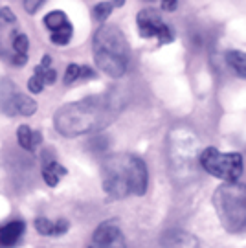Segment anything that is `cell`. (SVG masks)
<instances>
[{"mask_svg":"<svg viewBox=\"0 0 246 248\" xmlns=\"http://www.w3.org/2000/svg\"><path fill=\"white\" fill-rule=\"evenodd\" d=\"M112 120V101L105 96H90L61 107L53 116V125L61 136L76 138L81 134L101 131Z\"/></svg>","mask_w":246,"mask_h":248,"instance_id":"1","label":"cell"},{"mask_svg":"<svg viewBox=\"0 0 246 248\" xmlns=\"http://www.w3.org/2000/svg\"><path fill=\"white\" fill-rule=\"evenodd\" d=\"M103 189L112 199L143 195L149 184L145 162L134 155L120 153L103 162Z\"/></svg>","mask_w":246,"mask_h":248,"instance_id":"2","label":"cell"},{"mask_svg":"<svg viewBox=\"0 0 246 248\" xmlns=\"http://www.w3.org/2000/svg\"><path fill=\"white\" fill-rule=\"evenodd\" d=\"M92 52L97 68L105 72L108 78H122L127 72L129 45L120 28L108 24L97 28V31L94 33Z\"/></svg>","mask_w":246,"mask_h":248,"instance_id":"3","label":"cell"},{"mask_svg":"<svg viewBox=\"0 0 246 248\" xmlns=\"http://www.w3.org/2000/svg\"><path fill=\"white\" fill-rule=\"evenodd\" d=\"M213 206L222 226L231 233L245 230V186L239 182L222 184L213 195Z\"/></svg>","mask_w":246,"mask_h":248,"instance_id":"4","label":"cell"},{"mask_svg":"<svg viewBox=\"0 0 246 248\" xmlns=\"http://www.w3.org/2000/svg\"><path fill=\"white\" fill-rule=\"evenodd\" d=\"M200 166L211 177H217L228 184L239 182L243 175L241 153H220L215 147H206L200 155Z\"/></svg>","mask_w":246,"mask_h":248,"instance_id":"5","label":"cell"},{"mask_svg":"<svg viewBox=\"0 0 246 248\" xmlns=\"http://www.w3.org/2000/svg\"><path fill=\"white\" fill-rule=\"evenodd\" d=\"M136 22H138V33L143 39L156 37L162 45H167L175 37L173 30L162 20V17H160V13L156 9L153 8L141 9L140 13H138V17H136Z\"/></svg>","mask_w":246,"mask_h":248,"instance_id":"6","label":"cell"},{"mask_svg":"<svg viewBox=\"0 0 246 248\" xmlns=\"http://www.w3.org/2000/svg\"><path fill=\"white\" fill-rule=\"evenodd\" d=\"M88 248H127L125 237L114 219L101 222L92 235V243Z\"/></svg>","mask_w":246,"mask_h":248,"instance_id":"7","label":"cell"},{"mask_svg":"<svg viewBox=\"0 0 246 248\" xmlns=\"http://www.w3.org/2000/svg\"><path fill=\"white\" fill-rule=\"evenodd\" d=\"M26 232V222L24 221H9L0 226V248L15 247L18 241L22 239Z\"/></svg>","mask_w":246,"mask_h":248,"instance_id":"8","label":"cell"},{"mask_svg":"<svg viewBox=\"0 0 246 248\" xmlns=\"http://www.w3.org/2000/svg\"><path fill=\"white\" fill-rule=\"evenodd\" d=\"M162 245L166 248H200L199 239L182 230H169L162 237Z\"/></svg>","mask_w":246,"mask_h":248,"instance_id":"9","label":"cell"},{"mask_svg":"<svg viewBox=\"0 0 246 248\" xmlns=\"http://www.w3.org/2000/svg\"><path fill=\"white\" fill-rule=\"evenodd\" d=\"M62 175H66V169L62 168L59 162H55V160H44L43 164V178L44 182H46V186L50 187H55L59 184V180H61Z\"/></svg>","mask_w":246,"mask_h":248,"instance_id":"10","label":"cell"},{"mask_svg":"<svg viewBox=\"0 0 246 248\" xmlns=\"http://www.w3.org/2000/svg\"><path fill=\"white\" fill-rule=\"evenodd\" d=\"M11 107L15 110V114L20 116H33L37 110V103L30 96L24 94H13L11 96Z\"/></svg>","mask_w":246,"mask_h":248,"instance_id":"11","label":"cell"},{"mask_svg":"<svg viewBox=\"0 0 246 248\" xmlns=\"http://www.w3.org/2000/svg\"><path fill=\"white\" fill-rule=\"evenodd\" d=\"M44 26L48 28L50 31H59V30H64V28H70V20H68V17L64 15V11H61V9H55V11H50L46 17L43 18Z\"/></svg>","mask_w":246,"mask_h":248,"instance_id":"12","label":"cell"},{"mask_svg":"<svg viewBox=\"0 0 246 248\" xmlns=\"http://www.w3.org/2000/svg\"><path fill=\"white\" fill-rule=\"evenodd\" d=\"M33 72H35L33 76L41 78V79L44 81V85H53L55 79H57V74H55V70L52 68V57H50V55H44L41 64H37Z\"/></svg>","mask_w":246,"mask_h":248,"instance_id":"13","label":"cell"},{"mask_svg":"<svg viewBox=\"0 0 246 248\" xmlns=\"http://www.w3.org/2000/svg\"><path fill=\"white\" fill-rule=\"evenodd\" d=\"M226 61L228 64L235 70L239 78H245L246 76V57L243 52H239V50H230L226 52Z\"/></svg>","mask_w":246,"mask_h":248,"instance_id":"14","label":"cell"},{"mask_svg":"<svg viewBox=\"0 0 246 248\" xmlns=\"http://www.w3.org/2000/svg\"><path fill=\"white\" fill-rule=\"evenodd\" d=\"M17 142L22 149L30 151V153L35 151V145H33V131L28 125H20L17 129Z\"/></svg>","mask_w":246,"mask_h":248,"instance_id":"15","label":"cell"},{"mask_svg":"<svg viewBox=\"0 0 246 248\" xmlns=\"http://www.w3.org/2000/svg\"><path fill=\"white\" fill-rule=\"evenodd\" d=\"M123 2H99L94 6V18L99 20V22H103L107 18L110 17V13H112V9L114 8H122Z\"/></svg>","mask_w":246,"mask_h":248,"instance_id":"16","label":"cell"},{"mask_svg":"<svg viewBox=\"0 0 246 248\" xmlns=\"http://www.w3.org/2000/svg\"><path fill=\"white\" fill-rule=\"evenodd\" d=\"M72 35H74V30L70 26L64 28V30H59V31H53L52 35H50V41L55 46H66L72 41Z\"/></svg>","mask_w":246,"mask_h":248,"instance_id":"17","label":"cell"},{"mask_svg":"<svg viewBox=\"0 0 246 248\" xmlns=\"http://www.w3.org/2000/svg\"><path fill=\"white\" fill-rule=\"evenodd\" d=\"M11 46H13L15 53H18V55H28L30 41H28V37L24 35V33H18V35L13 37V43H11Z\"/></svg>","mask_w":246,"mask_h":248,"instance_id":"18","label":"cell"},{"mask_svg":"<svg viewBox=\"0 0 246 248\" xmlns=\"http://www.w3.org/2000/svg\"><path fill=\"white\" fill-rule=\"evenodd\" d=\"M35 230L41 233V235H46V237H50L53 235V222L50 219H46V217H37L35 219Z\"/></svg>","mask_w":246,"mask_h":248,"instance_id":"19","label":"cell"},{"mask_svg":"<svg viewBox=\"0 0 246 248\" xmlns=\"http://www.w3.org/2000/svg\"><path fill=\"white\" fill-rule=\"evenodd\" d=\"M76 79H79V64H76V62H72V64H68L66 66V72H64V85L68 87V85H72Z\"/></svg>","mask_w":246,"mask_h":248,"instance_id":"20","label":"cell"},{"mask_svg":"<svg viewBox=\"0 0 246 248\" xmlns=\"http://www.w3.org/2000/svg\"><path fill=\"white\" fill-rule=\"evenodd\" d=\"M28 90H30L31 94H39V92H43L44 81L41 79V78H37V76H31V78L28 79Z\"/></svg>","mask_w":246,"mask_h":248,"instance_id":"21","label":"cell"},{"mask_svg":"<svg viewBox=\"0 0 246 248\" xmlns=\"http://www.w3.org/2000/svg\"><path fill=\"white\" fill-rule=\"evenodd\" d=\"M70 228V224L66 219H59L57 222H53V235H62V233H66Z\"/></svg>","mask_w":246,"mask_h":248,"instance_id":"22","label":"cell"},{"mask_svg":"<svg viewBox=\"0 0 246 248\" xmlns=\"http://www.w3.org/2000/svg\"><path fill=\"white\" fill-rule=\"evenodd\" d=\"M0 20H4L6 24H15V22H17V17H15V13L9 8H2L0 9Z\"/></svg>","mask_w":246,"mask_h":248,"instance_id":"23","label":"cell"},{"mask_svg":"<svg viewBox=\"0 0 246 248\" xmlns=\"http://www.w3.org/2000/svg\"><path fill=\"white\" fill-rule=\"evenodd\" d=\"M22 6H24V9H26L30 15H35L37 11H39V8H43L44 6V2H41V0H35V2L26 0V2H22Z\"/></svg>","mask_w":246,"mask_h":248,"instance_id":"24","label":"cell"},{"mask_svg":"<svg viewBox=\"0 0 246 248\" xmlns=\"http://www.w3.org/2000/svg\"><path fill=\"white\" fill-rule=\"evenodd\" d=\"M96 70L90 66H79V79H96Z\"/></svg>","mask_w":246,"mask_h":248,"instance_id":"25","label":"cell"},{"mask_svg":"<svg viewBox=\"0 0 246 248\" xmlns=\"http://www.w3.org/2000/svg\"><path fill=\"white\" fill-rule=\"evenodd\" d=\"M11 62H13L15 66H24L28 62V55H18V53H15V55L11 57Z\"/></svg>","mask_w":246,"mask_h":248,"instance_id":"26","label":"cell"},{"mask_svg":"<svg viewBox=\"0 0 246 248\" xmlns=\"http://www.w3.org/2000/svg\"><path fill=\"white\" fill-rule=\"evenodd\" d=\"M160 8L164 9V11H175L178 8V2H162Z\"/></svg>","mask_w":246,"mask_h":248,"instance_id":"27","label":"cell"},{"mask_svg":"<svg viewBox=\"0 0 246 248\" xmlns=\"http://www.w3.org/2000/svg\"><path fill=\"white\" fill-rule=\"evenodd\" d=\"M41 142H43V134L39 133V131H33V145H35V149L37 145H41Z\"/></svg>","mask_w":246,"mask_h":248,"instance_id":"28","label":"cell"}]
</instances>
